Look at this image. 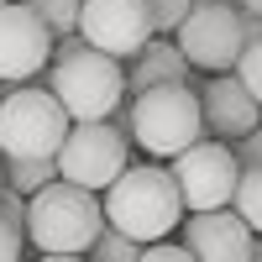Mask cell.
Masks as SVG:
<instances>
[{
    "label": "cell",
    "instance_id": "277c9868",
    "mask_svg": "<svg viewBox=\"0 0 262 262\" xmlns=\"http://www.w3.org/2000/svg\"><path fill=\"white\" fill-rule=\"evenodd\" d=\"M121 121H126V137L137 142L142 152L168 158V163L179 158L184 147L205 142V116H200V95H194V84H158V90L131 95V105H126Z\"/></svg>",
    "mask_w": 262,
    "mask_h": 262
},
{
    "label": "cell",
    "instance_id": "7a4b0ae2",
    "mask_svg": "<svg viewBox=\"0 0 262 262\" xmlns=\"http://www.w3.org/2000/svg\"><path fill=\"white\" fill-rule=\"evenodd\" d=\"M100 210H105V226L121 231L126 242L152 247V242H168L184 221V200H179V184L173 173L158 163H137L126 168L121 179L100 194Z\"/></svg>",
    "mask_w": 262,
    "mask_h": 262
},
{
    "label": "cell",
    "instance_id": "44dd1931",
    "mask_svg": "<svg viewBox=\"0 0 262 262\" xmlns=\"http://www.w3.org/2000/svg\"><path fill=\"white\" fill-rule=\"evenodd\" d=\"M137 262H194L179 242H152V247H142V257Z\"/></svg>",
    "mask_w": 262,
    "mask_h": 262
},
{
    "label": "cell",
    "instance_id": "6da1fadb",
    "mask_svg": "<svg viewBox=\"0 0 262 262\" xmlns=\"http://www.w3.org/2000/svg\"><path fill=\"white\" fill-rule=\"evenodd\" d=\"M48 90L69 111V121H116L121 100H126V69L116 58L95 53L79 32H69V37L53 42Z\"/></svg>",
    "mask_w": 262,
    "mask_h": 262
},
{
    "label": "cell",
    "instance_id": "7c38bea8",
    "mask_svg": "<svg viewBox=\"0 0 262 262\" xmlns=\"http://www.w3.org/2000/svg\"><path fill=\"white\" fill-rule=\"evenodd\" d=\"M194 95H200L205 137H215V142H236V137H247V131L262 126V105L242 90L236 74H210V84L194 90Z\"/></svg>",
    "mask_w": 262,
    "mask_h": 262
},
{
    "label": "cell",
    "instance_id": "83f0119b",
    "mask_svg": "<svg viewBox=\"0 0 262 262\" xmlns=\"http://www.w3.org/2000/svg\"><path fill=\"white\" fill-rule=\"evenodd\" d=\"M194 6H231V0H194Z\"/></svg>",
    "mask_w": 262,
    "mask_h": 262
},
{
    "label": "cell",
    "instance_id": "8fae6325",
    "mask_svg": "<svg viewBox=\"0 0 262 262\" xmlns=\"http://www.w3.org/2000/svg\"><path fill=\"white\" fill-rule=\"evenodd\" d=\"M184 231V252L194 262H247L252 257V231L236 210H200V215H184L179 221Z\"/></svg>",
    "mask_w": 262,
    "mask_h": 262
},
{
    "label": "cell",
    "instance_id": "9c48e42d",
    "mask_svg": "<svg viewBox=\"0 0 262 262\" xmlns=\"http://www.w3.org/2000/svg\"><path fill=\"white\" fill-rule=\"evenodd\" d=\"M95 53L105 58H137L142 48L158 32H152V16H147V0H79V27H74Z\"/></svg>",
    "mask_w": 262,
    "mask_h": 262
},
{
    "label": "cell",
    "instance_id": "ffe728a7",
    "mask_svg": "<svg viewBox=\"0 0 262 262\" xmlns=\"http://www.w3.org/2000/svg\"><path fill=\"white\" fill-rule=\"evenodd\" d=\"M231 158H236V168H262V126L231 142Z\"/></svg>",
    "mask_w": 262,
    "mask_h": 262
},
{
    "label": "cell",
    "instance_id": "8992f818",
    "mask_svg": "<svg viewBox=\"0 0 262 262\" xmlns=\"http://www.w3.org/2000/svg\"><path fill=\"white\" fill-rule=\"evenodd\" d=\"M58 179L79 184L90 194H105L126 173V131L116 121H74L58 147Z\"/></svg>",
    "mask_w": 262,
    "mask_h": 262
},
{
    "label": "cell",
    "instance_id": "4dcf8cb0",
    "mask_svg": "<svg viewBox=\"0 0 262 262\" xmlns=\"http://www.w3.org/2000/svg\"><path fill=\"white\" fill-rule=\"evenodd\" d=\"M0 6H11V0H0Z\"/></svg>",
    "mask_w": 262,
    "mask_h": 262
},
{
    "label": "cell",
    "instance_id": "9a60e30c",
    "mask_svg": "<svg viewBox=\"0 0 262 262\" xmlns=\"http://www.w3.org/2000/svg\"><path fill=\"white\" fill-rule=\"evenodd\" d=\"M231 210L247 221L252 236H262V168H242L236 179V194H231Z\"/></svg>",
    "mask_w": 262,
    "mask_h": 262
},
{
    "label": "cell",
    "instance_id": "e0dca14e",
    "mask_svg": "<svg viewBox=\"0 0 262 262\" xmlns=\"http://www.w3.org/2000/svg\"><path fill=\"white\" fill-rule=\"evenodd\" d=\"M137 257H142V247H137V242H126V236L111 231V226H105V231L95 236V247L84 252V262H137Z\"/></svg>",
    "mask_w": 262,
    "mask_h": 262
},
{
    "label": "cell",
    "instance_id": "cb8c5ba5",
    "mask_svg": "<svg viewBox=\"0 0 262 262\" xmlns=\"http://www.w3.org/2000/svg\"><path fill=\"white\" fill-rule=\"evenodd\" d=\"M257 37H262V16H247V11H242V48L257 42Z\"/></svg>",
    "mask_w": 262,
    "mask_h": 262
},
{
    "label": "cell",
    "instance_id": "5b68a950",
    "mask_svg": "<svg viewBox=\"0 0 262 262\" xmlns=\"http://www.w3.org/2000/svg\"><path fill=\"white\" fill-rule=\"evenodd\" d=\"M69 111L42 84H11L0 95V158H58L69 137Z\"/></svg>",
    "mask_w": 262,
    "mask_h": 262
},
{
    "label": "cell",
    "instance_id": "d4e9b609",
    "mask_svg": "<svg viewBox=\"0 0 262 262\" xmlns=\"http://www.w3.org/2000/svg\"><path fill=\"white\" fill-rule=\"evenodd\" d=\"M236 11H247V16H262V0H231Z\"/></svg>",
    "mask_w": 262,
    "mask_h": 262
},
{
    "label": "cell",
    "instance_id": "7402d4cb",
    "mask_svg": "<svg viewBox=\"0 0 262 262\" xmlns=\"http://www.w3.org/2000/svg\"><path fill=\"white\" fill-rule=\"evenodd\" d=\"M21 257H27V236L0 221V262H21Z\"/></svg>",
    "mask_w": 262,
    "mask_h": 262
},
{
    "label": "cell",
    "instance_id": "2e32d148",
    "mask_svg": "<svg viewBox=\"0 0 262 262\" xmlns=\"http://www.w3.org/2000/svg\"><path fill=\"white\" fill-rule=\"evenodd\" d=\"M27 11H37V21L53 32V42L58 37H69L74 27H79V0H21Z\"/></svg>",
    "mask_w": 262,
    "mask_h": 262
},
{
    "label": "cell",
    "instance_id": "f546056e",
    "mask_svg": "<svg viewBox=\"0 0 262 262\" xmlns=\"http://www.w3.org/2000/svg\"><path fill=\"white\" fill-rule=\"evenodd\" d=\"M0 95H6V84H0Z\"/></svg>",
    "mask_w": 262,
    "mask_h": 262
},
{
    "label": "cell",
    "instance_id": "30bf717a",
    "mask_svg": "<svg viewBox=\"0 0 262 262\" xmlns=\"http://www.w3.org/2000/svg\"><path fill=\"white\" fill-rule=\"evenodd\" d=\"M53 58V32L21 0L0 6V84H37Z\"/></svg>",
    "mask_w": 262,
    "mask_h": 262
},
{
    "label": "cell",
    "instance_id": "f1b7e54d",
    "mask_svg": "<svg viewBox=\"0 0 262 262\" xmlns=\"http://www.w3.org/2000/svg\"><path fill=\"white\" fill-rule=\"evenodd\" d=\"M0 194H6V173H0Z\"/></svg>",
    "mask_w": 262,
    "mask_h": 262
},
{
    "label": "cell",
    "instance_id": "d6986e66",
    "mask_svg": "<svg viewBox=\"0 0 262 262\" xmlns=\"http://www.w3.org/2000/svg\"><path fill=\"white\" fill-rule=\"evenodd\" d=\"M189 11H194V0H147V16H152V32L158 37H173Z\"/></svg>",
    "mask_w": 262,
    "mask_h": 262
},
{
    "label": "cell",
    "instance_id": "484cf974",
    "mask_svg": "<svg viewBox=\"0 0 262 262\" xmlns=\"http://www.w3.org/2000/svg\"><path fill=\"white\" fill-rule=\"evenodd\" d=\"M247 262H262V236H252V257Z\"/></svg>",
    "mask_w": 262,
    "mask_h": 262
},
{
    "label": "cell",
    "instance_id": "4fadbf2b",
    "mask_svg": "<svg viewBox=\"0 0 262 262\" xmlns=\"http://www.w3.org/2000/svg\"><path fill=\"white\" fill-rule=\"evenodd\" d=\"M194 69L184 63V53L173 48V42L152 37L147 48L131 58V74H126V95H142V90H158V84H189Z\"/></svg>",
    "mask_w": 262,
    "mask_h": 262
},
{
    "label": "cell",
    "instance_id": "ba28073f",
    "mask_svg": "<svg viewBox=\"0 0 262 262\" xmlns=\"http://www.w3.org/2000/svg\"><path fill=\"white\" fill-rule=\"evenodd\" d=\"M173 48L184 53L189 69L231 74L236 58H242V11L236 6H194L173 32Z\"/></svg>",
    "mask_w": 262,
    "mask_h": 262
},
{
    "label": "cell",
    "instance_id": "ac0fdd59",
    "mask_svg": "<svg viewBox=\"0 0 262 262\" xmlns=\"http://www.w3.org/2000/svg\"><path fill=\"white\" fill-rule=\"evenodd\" d=\"M231 74L242 79V90H247V95L262 105V37L242 48V58H236V69H231Z\"/></svg>",
    "mask_w": 262,
    "mask_h": 262
},
{
    "label": "cell",
    "instance_id": "52a82bcc",
    "mask_svg": "<svg viewBox=\"0 0 262 262\" xmlns=\"http://www.w3.org/2000/svg\"><path fill=\"white\" fill-rule=\"evenodd\" d=\"M173 184H179V200H184V215H200V210H231V194H236V179L242 168L231 158V142H194L184 147L179 158L168 163Z\"/></svg>",
    "mask_w": 262,
    "mask_h": 262
},
{
    "label": "cell",
    "instance_id": "3957f363",
    "mask_svg": "<svg viewBox=\"0 0 262 262\" xmlns=\"http://www.w3.org/2000/svg\"><path fill=\"white\" fill-rule=\"evenodd\" d=\"M105 231V210L100 194L53 179L48 189H37L27 200V221L21 236L37 247V257H84L95 247V236Z\"/></svg>",
    "mask_w": 262,
    "mask_h": 262
},
{
    "label": "cell",
    "instance_id": "603a6c76",
    "mask_svg": "<svg viewBox=\"0 0 262 262\" xmlns=\"http://www.w3.org/2000/svg\"><path fill=\"white\" fill-rule=\"evenodd\" d=\"M0 221H6V226H16V231H21V221H27V200H21L16 189H6V194H0Z\"/></svg>",
    "mask_w": 262,
    "mask_h": 262
},
{
    "label": "cell",
    "instance_id": "5bb4252c",
    "mask_svg": "<svg viewBox=\"0 0 262 262\" xmlns=\"http://www.w3.org/2000/svg\"><path fill=\"white\" fill-rule=\"evenodd\" d=\"M0 173H6V189H16L21 200H32L37 189H48L58 179L53 158H0Z\"/></svg>",
    "mask_w": 262,
    "mask_h": 262
},
{
    "label": "cell",
    "instance_id": "4316f807",
    "mask_svg": "<svg viewBox=\"0 0 262 262\" xmlns=\"http://www.w3.org/2000/svg\"><path fill=\"white\" fill-rule=\"evenodd\" d=\"M37 262H84V257H37Z\"/></svg>",
    "mask_w": 262,
    "mask_h": 262
}]
</instances>
